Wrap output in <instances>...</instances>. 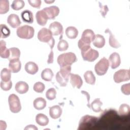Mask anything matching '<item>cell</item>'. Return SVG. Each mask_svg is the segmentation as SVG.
<instances>
[{
	"mask_svg": "<svg viewBox=\"0 0 130 130\" xmlns=\"http://www.w3.org/2000/svg\"><path fill=\"white\" fill-rule=\"evenodd\" d=\"M25 70L27 73L31 75H34L38 72L39 68L35 62L28 61L25 64Z\"/></svg>",
	"mask_w": 130,
	"mask_h": 130,
	"instance_id": "e0dca14e",
	"label": "cell"
},
{
	"mask_svg": "<svg viewBox=\"0 0 130 130\" xmlns=\"http://www.w3.org/2000/svg\"><path fill=\"white\" fill-rule=\"evenodd\" d=\"M94 37L95 34L93 31L90 29H86L83 31L80 39L83 42L88 44H90L94 40Z\"/></svg>",
	"mask_w": 130,
	"mask_h": 130,
	"instance_id": "9c48e42d",
	"label": "cell"
},
{
	"mask_svg": "<svg viewBox=\"0 0 130 130\" xmlns=\"http://www.w3.org/2000/svg\"><path fill=\"white\" fill-rule=\"evenodd\" d=\"M36 18L37 23L41 26L46 25L48 19V17L43 10L38 11L36 14Z\"/></svg>",
	"mask_w": 130,
	"mask_h": 130,
	"instance_id": "7c38bea8",
	"label": "cell"
},
{
	"mask_svg": "<svg viewBox=\"0 0 130 130\" xmlns=\"http://www.w3.org/2000/svg\"><path fill=\"white\" fill-rule=\"evenodd\" d=\"M16 91L20 94H24L27 92L29 89L28 85L24 81H20L16 83L15 86Z\"/></svg>",
	"mask_w": 130,
	"mask_h": 130,
	"instance_id": "2e32d148",
	"label": "cell"
},
{
	"mask_svg": "<svg viewBox=\"0 0 130 130\" xmlns=\"http://www.w3.org/2000/svg\"><path fill=\"white\" fill-rule=\"evenodd\" d=\"M55 79L56 81L59 84V85H60V86H62V87H64L67 85L68 81H67L66 80H65L60 74L59 72H58L56 74V76H55Z\"/></svg>",
	"mask_w": 130,
	"mask_h": 130,
	"instance_id": "f35d334b",
	"label": "cell"
},
{
	"mask_svg": "<svg viewBox=\"0 0 130 130\" xmlns=\"http://www.w3.org/2000/svg\"><path fill=\"white\" fill-rule=\"evenodd\" d=\"M53 62V52L52 50H51V51L48 55V58L47 60V63L50 64L52 63Z\"/></svg>",
	"mask_w": 130,
	"mask_h": 130,
	"instance_id": "f6af8a7d",
	"label": "cell"
},
{
	"mask_svg": "<svg viewBox=\"0 0 130 130\" xmlns=\"http://www.w3.org/2000/svg\"><path fill=\"white\" fill-rule=\"evenodd\" d=\"M56 91L55 88H50L48 89L46 92V96L49 100H53L55 99Z\"/></svg>",
	"mask_w": 130,
	"mask_h": 130,
	"instance_id": "8d00e7d4",
	"label": "cell"
},
{
	"mask_svg": "<svg viewBox=\"0 0 130 130\" xmlns=\"http://www.w3.org/2000/svg\"><path fill=\"white\" fill-rule=\"evenodd\" d=\"M8 103L10 111L14 113H17L20 111L21 106L20 100L17 95L11 94L8 98Z\"/></svg>",
	"mask_w": 130,
	"mask_h": 130,
	"instance_id": "277c9868",
	"label": "cell"
},
{
	"mask_svg": "<svg viewBox=\"0 0 130 130\" xmlns=\"http://www.w3.org/2000/svg\"><path fill=\"white\" fill-rule=\"evenodd\" d=\"M34 108L38 110H41L44 109L46 106V100L41 97L36 98L33 102Z\"/></svg>",
	"mask_w": 130,
	"mask_h": 130,
	"instance_id": "ffe728a7",
	"label": "cell"
},
{
	"mask_svg": "<svg viewBox=\"0 0 130 130\" xmlns=\"http://www.w3.org/2000/svg\"><path fill=\"white\" fill-rule=\"evenodd\" d=\"M11 71L7 68L3 69L1 72V78L2 81L4 82H8L11 80Z\"/></svg>",
	"mask_w": 130,
	"mask_h": 130,
	"instance_id": "4dcf8cb0",
	"label": "cell"
},
{
	"mask_svg": "<svg viewBox=\"0 0 130 130\" xmlns=\"http://www.w3.org/2000/svg\"><path fill=\"white\" fill-rule=\"evenodd\" d=\"M130 110L129 106L126 104H121L119 108L118 113L120 116H125L127 115Z\"/></svg>",
	"mask_w": 130,
	"mask_h": 130,
	"instance_id": "e575fe53",
	"label": "cell"
},
{
	"mask_svg": "<svg viewBox=\"0 0 130 130\" xmlns=\"http://www.w3.org/2000/svg\"><path fill=\"white\" fill-rule=\"evenodd\" d=\"M82 57L84 60L89 62H92L96 60L99 55V52L91 47L87 50L81 52Z\"/></svg>",
	"mask_w": 130,
	"mask_h": 130,
	"instance_id": "52a82bcc",
	"label": "cell"
},
{
	"mask_svg": "<svg viewBox=\"0 0 130 130\" xmlns=\"http://www.w3.org/2000/svg\"><path fill=\"white\" fill-rule=\"evenodd\" d=\"M46 13L49 19H54L59 13V9L55 6L46 7L43 9Z\"/></svg>",
	"mask_w": 130,
	"mask_h": 130,
	"instance_id": "ba28073f",
	"label": "cell"
},
{
	"mask_svg": "<svg viewBox=\"0 0 130 130\" xmlns=\"http://www.w3.org/2000/svg\"><path fill=\"white\" fill-rule=\"evenodd\" d=\"M70 83L73 87L80 88L83 84V81L81 77L77 74H71L70 75Z\"/></svg>",
	"mask_w": 130,
	"mask_h": 130,
	"instance_id": "5bb4252c",
	"label": "cell"
},
{
	"mask_svg": "<svg viewBox=\"0 0 130 130\" xmlns=\"http://www.w3.org/2000/svg\"><path fill=\"white\" fill-rule=\"evenodd\" d=\"M77 60L76 55L73 52H67L59 55L57 58V63L59 67L71 66Z\"/></svg>",
	"mask_w": 130,
	"mask_h": 130,
	"instance_id": "7a4b0ae2",
	"label": "cell"
},
{
	"mask_svg": "<svg viewBox=\"0 0 130 130\" xmlns=\"http://www.w3.org/2000/svg\"><path fill=\"white\" fill-rule=\"evenodd\" d=\"M21 16L22 20L28 23H32L34 22V17L32 12L28 10L22 11L21 13Z\"/></svg>",
	"mask_w": 130,
	"mask_h": 130,
	"instance_id": "44dd1931",
	"label": "cell"
},
{
	"mask_svg": "<svg viewBox=\"0 0 130 130\" xmlns=\"http://www.w3.org/2000/svg\"><path fill=\"white\" fill-rule=\"evenodd\" d=\"M85 82L89 84L94 85L95 82V77L91 71H87L84 74Z\"/></svg>",
	"mask_w": 130,
	"mask_h": 130,
	"instance_id": "f1b7e54d",
	"label": "cell"
},
{
	"mask_svg": "<svg viewBox=\"0 0 130 130\" xmlns=\"http://www.w3.org/2000/svg\"><path fill=\"white\" fill-rule=\"evenodd\" d=\"M109 67V63L108 60L105 57H103L95 64L94 70L98 75L103 76L107 73Z\"/></svg>",
	"mask_w": 130,
	"mask_h": 130,
	"instance_id": "5b68a950",
	"label": "cell"
},
{
	"mask_svg": "<svg viewBox=\"0 0 130 130\" xmlns=\"http://www.w3.org/2000/svg\"><path fill=\"white\" fill-rule=\"evenodd\" d=\"M108 61L112 69H115L118 68L121 63L119 54L117 52L112 53L109 57Z\"/></svg>",
	"mask_w": 130,
	"mask_h": 130,
	"instance_id": "30bf717a",
	"label": "cell"
},
{
	"mask_svg": "<svg viewBox=\"0 0 130 130\" xmlns=\"http://www.w3.org/2000/svg\"><path fill=\"white\" fill-rule=\"evenodd\" d=\"M99 6L100 8V13L103 17H105L107 12L109 11L107 5H103L101 3L99 2Z\"/></svg>",
	"mask_w": 130,
	"mask_h": 130,
	"instance_id": "7bdbcfd3",
	"label": "cell"
},
{
	"mask_svg": "<svg viewBox=\"0 0 130 130\" xmlns=\"http://www.w3.org/2000/svg\"><path fill=\"white\" fill-rule=\"evenodd\" d=\"M9 10V2L7 0H0V14L7 13Z\"/></svg>",
	"mask_w": 130,
	"mask_h": 130,
	"instance_id": "1f68e13d",
	"label": "cell"
},
{
	"mask_svg": "<svg viewBox=\"0 0 130 130\" xmlns=\"http://www.w3.org/2000/svg\"><path fill=\"white\" fill-rule=\"evenodd\" d=\"M24 129H34V130H37L38 128L35 125H28Z\"/></svg>",
	"mask_w": 130,
	"mask_h": 130,
	"instance_id": "7dc6e473",
	"label": "cell"
},
{
	"mask_svg": "<svg viewBox=\"0 0 130 130\" xmlns=\"http://www.w3.org/2000/svg\"><path fill=\"white\" fill-rule=\"evenodd\" d=\"M121 91L125 95H129L130 83H127L122 85L121 87Z\"/></svg>",
	"mask_w": 130,
	"mask_h": 130,
	"instance_id": "b9f144b4",
	"label": "cell"
},
{
	"mask_svg": "<svg viewBox=\"0 0 130 130\" xmlns=\"http://www.w3.org/2000/svg\"><path fill=\"white\" fill-rule=\"evenodd\" d=\"M66 35L68 38L74 39L78 36V30L74 26H69L66 29Z\"/></svg>",
	"mask_w": 130,
	"mask_h": 130,
	"instance_id": "484cf974",
	"label": "cell"
},
{
	"mask_svg": "<svg viewBox=\"0 0 130 130\" xmlns=\"http://www.w3.org/2000/svg\"><path fill=\"white\" fill-rule=\"evenodd\" d=\"M130 79L129 70L121 69L116 72L113 75V79L115 83H119L122 82L128 81Z\"/></svg>",
	"mask_w": 130,
	"mask_h": 130,
	"instance_id": "8992f818",
	"label": "cell"
},
{
	"mask_svg": "<svg viewBox=\"0 0 130 130\" xmlns=\"http://www.w3.org/2000/svg\"><path fill=\"white\" fill-rule=\"evenodd\" d=\"M78 46L79 48L81 50V52L84 51L91 47L90 44H86V43L83 42L81 39H80L78 41Z\"/></svg>",
	"mask_w": 130,
	"mask_h": 130,
	"instance_id": "60d3db41",
	"label": "cell"
},
{
	"mask_svg": "<svg viewBox=\"0 0 130 130\" xmlns=\"http://www.w3.org/2000/svg\"><path fill=\"white\" fill-rule=\"evenodd\" d=\"M92 44L95 47L101 48L103 47L105 44V39L102 35L97 34L95 35L94 39L92 41Z\"/></svg>",
	"mask_w": 130,
	"mask_h": 130,
	"instance_id": "d6986e66",
	"label": "cell"
},
{
	"mask_svg": "<svg viewBox=\"0 0 130 130\" xmlns=\"http://www.w3.org/2000/svg\"><path fill=\"white\" fill-rule=\"evenodd\" d=\"M41 76L43 80L46 81H50L53 77V73L50 69L46 68L42 71Z\"/></svg>",
	"mask_w": 130,
	"mask_h": 130,
	"instance_id": "83f0119b",
	"label": "cell"
},
{
	"mask_svg": "<svg viewBox=\"0 0 130 130\" xmlns=\"http://www.w3.org/2000/svg\"><path fill=\"white\" fill-rule=\"evenodd\" d=\"M103 105L100 98L95 99L90 105V108L94 112H100L102 111L101 107Z\"/></svg>",
	"mask_w": 130,
	"mask_h": 130,
	"instance_id": "f546056e",
	"label": "cell"
},
{
	"mask_svg": "<svg viewBox=\"0 0 130 130\" xmlns=\"http://www.w3.org/2000/svg\"><path fill=\"white\" fill-rule=\"evenodd\" d=\"M0 31L1 38H6L8 37L10 35V30L9 28L5 24H1Z\"/></svg>",
	"mask_w": 130,
	"mask_h": 130,
	"instance_id": "836d02e7",
	"label": "cell"
},
{
	"mask_svg": "<svg viewBox=\"0 0 130 130\" xmlns=\"http://www.w3.org/2000/svg\"><path fill=\"white\" fill-rule=\"evenodd\" d=\"M105 32L106 33H108L109 34V43L111 47L114 48H118L120 47V43L118 42V41L115 39L114 36L112 34L111 31L107 28Z\"/></svg>",
	"mask_w": 130,
	"mask_h": 130,
	"instance_id": "d4e9b609",
	"label": "cell"
},
{
	"mask_svg": "<svg viewBox=\"0 0 130 130\" xmlns=\"http://www.w3.org/2000/svg\"><path fill=\"white\" fill-rule=\"evenodd\" d=\"M49 29L53 36L59 35L63 32L62 25L60 23L57 21L51 23L49 26Z\"/></svg>",
	"mask_w": 130,
	"mask_h": 130,
	"instance_id": "8fae6325",
	"label": "cell"
},
{
	"mask_svg": "<svg viewBox=\"0 0 130 130\" xmlns=\"http://www.w3.org/2000/svg\"><path fill=\"white\" fill-rule=\"evenodd\" d=\"M54 2V1H45V3H48V4H49V3H53Z\"/></svg>",
	"mask_w": 130,
	"mask_h": 130,
	"instance_id": "c3c4849f",
	"label": "cell"
},
{
	"mask_svg": "<svg viewBox=\"0 0 130 130\" xmlns=\"http://www.w3.org/2000/svg\"><path fill=\"white\" fill-rule=\"evenodd\" d=\"M45 86L44 83L41 82H37L36 83H35L33 89L35 91L38 92V93H42L44 91L45 89Z\"/></svg>",
	"mask_w": 130,
	"mask_h": 130,
	"instance_id": "74e56055",
	"label": "cell"
},
{
	"mask_svg": "<svg viewBox=\"0 0 130 130\" xmlns=\"http://www.w3.org/2000/svg\"><path fill=\"white\" fill-rule=\"evenodd\" d=\"M28 2L31 6L37 9H39L41 5L40 0H28Z\"/></svg>",
	"mask_w": 130,
	"mask_h": 130,
	"instance_id": "ee69618b",
	"label": "cell"
},
{
	"mask_svg": "<svg viewBox=\"0 0 130 130\" xmlns=\"http://www.w3.org/2000/svg\"><path fill=\"white\" fill-rule=\"evenodd\" d=\"M16 34L17 36L20 38L30 39L34 36L35 30L32 27L25 25L18 27L17 29Z\"/></svg>",
	"mask_w": 130,
	"mask_h": 130,
	"instance_id": "3957f363",
	"label": "cell"
},
{
	"mask_svg": "<svg viewBox=\"0 0 130 130\" xmlns=\"http://www.w3.org/2000/svg\"><path fill=\"white\" fill-rule=\"evenodd\" d=\"M1 87L4 91H8L9 90L12 86V82L11 80L8 82H4L2 81L1 82Z\"/></svg>",
	"mask_w": 130,
	"mask_h": 130,
	"instance_id": "ab89813d",
	"label": "cell"
},
{
	"mask_svg": "<svg viewBox=\"0 0 130 130\" xmlns=\"http://www.w3.org/2000/svg\"><path fill=\"white\" fill-rule=\"evenodd\" d=\"M59 72L65 80L69 81V77L71 74V66H66L60 67Z\"/></svg>",
	"mask_w": 130,
	"mask_h": 130,
	"instance_id": "7402d4cb",
	"label": "cell"
},
{
	"mask_svg": "<svg viewBox=\"0 0 130 130\" xmlns=\"http://www.w3.org/2000/svg\"><path fill=\"white\" fill-rule=\"evenodd\" d=\"M52 36L51 32L49 29H47V28H42L39 31L37 37L40 41L47 43L49 45L51 50H52L55 44V40Z\"/></svg>",
	"mask_w": 130,
	"mask_h": 130,
	"instance_id": "6da1fadb",
	"label": "cell"
},
{
	"mask_svg": "<svg viewBox=\"0 0 130 130\" xmlns=\"http://www.w3.org/2000/svg\"><path fill=\"white\" fill-rule=\"evenodd\" d=\"M7 23L12 27L17 28L20 25L21 21L17 15L11 14L7 18Z\"/></svg>",
	"mask_w": 130,
	"mask_h": 130,
	"instance_id": "4fadbf2b",
	"label": "cell"
},
{
	"mask_svg": "<svg viewBox=\"0 0 130 130\" xmlns=\"http://www.w3.org/2000/svg\"><path fill=\"white\" fill-rule=\"evenodd\" d=\"M25 5L24 2L23 0H14L12 4L11 8L14 10H19L22 9Z\"/></svg>",
	"mask_w": 130,
	"mask_h": 130,
	"instance_id": "d6a6232c",
	"label": "cell"
},
{
	"mask_svg": "<svg viewBox=\"0 0 130 130\" xmlns=\"http://www.w3.org/2000/svg\"><path fill=\"white\" fill-rule=\"evenodd\" d=\"M81 93L83 94H84L86 98H87V106L88 107H89V108H90V104H89V100H90V95L89 94V93L85 91H84V90H82L81 91Z\"/></svg>",
	"mask_w": 130,
	"mask_h": 130,
	"instance_id": "bcb514c9",
	"label": "cell"
},
{
	"mask_svg": "<svg viewBox=\"0 0 130 130\" xmlns=\"http://www.w3.org/2000/svg\"><path fill=\"white\" fill-rule=\"evenodd\" d=\"M62 114V109L58 105L49 107V115L52 119L58 118Z\"/></svg>",
	"mask_w": 130,
	"mask_h": 130,
	"instance_id": "9a60e30c",
	"label": "cell"
},
{
	"mask_svg": "<svg viewBox=\"0 0 130 130\" xmlns=\"http://www.w3.org/2000/svg\"><path fill=\"white\" fill-rule=\"evenodd\" d=\"M69 44L65 40H60L57 45V49L59 51H64L68 49Z\"/></svg>",
	"mask_w": 130,
	"mask_h": 130,
	"instance_id": "d590c367",
	"label": "cell"
},
{
	"mask_svg": "<svg viewBox=\"0 0 130 130\" xmlns=\"http://www.w3.org/2000/svg\"><path fill=\"white\" fill-rule=\"evenodd\" d=\"M36 122L40 125L44 126L49 123L48 117L43 113H39L36 116Z\"/></svg>",
	"mask_w": 130,
	"mask_h": 130,
	"instance_id": "cb8c5ba5",
	"label": "cell"
},
{
	"mask_svg": "<svg viewBox=\"0 0 130 130\" xmlns=\"http://www.w3.org/2000/svg\"><path fill=\"white\" fill-rule=\"evenodd\" d=\"M0 56L3 58H9L10 56L9 49L6 47V43L1 40L0 42Z\"/></svg>",
	"mask_w": 130,
	"mask_h": 130,
	"instance_id": "603a6c76",
	"label": "cell"
},
{
	"mask_svg": "<svg viewBox=\"0 0 130 130\" xmlns=\"http://www.w3.org/2000/svg\"><path fill=\"white\" fill-rule=\"evenodd\" d=\"M21 68V63L19 59L11 60L9 63V68L11 72L13 73L19 72Z\"/></svg>",
	"mask_w": 130,
	"mask_h": 130,
	"instance_id": "ac0fdd59",
	"label": "cell"
},
{
	"mask_svg": "<svg viewBox=\"0 0 130 130\" xmlns=\"http://www.w3.org/2000/svg\"><path fill=\"white\" fill-rule=\"evenodd\" d=\"M10 56L8 58L9 61L13 60L19 59L20 56V51L19 49L16 47H12L9 48Z\"/></svg>",
	"mask_w": 130,
	"mask_h": 130,
	"instance_id": "4316f807",
	"label": "cell"
}]
</instances>
